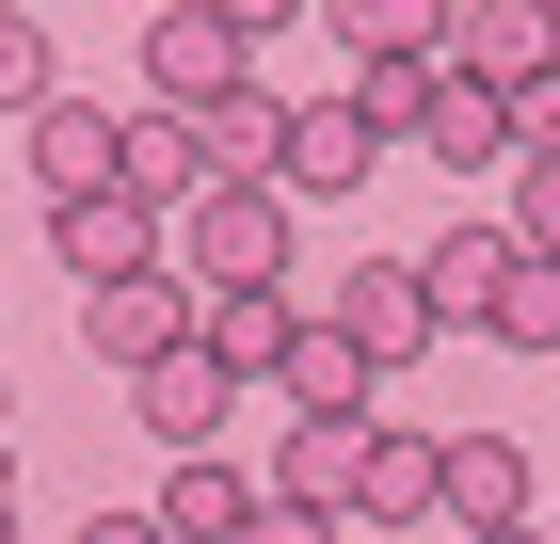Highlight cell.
<instances>
[{"label": "cell", "mask_w": 560, "mask_h": 544, "mask_svg": "<svg viewBox=\"0 0 560 544\" xmlns=\"http://www.w3.org/2000/svg\"><path fill=\"white\" fill-rule=\"evenodd\" d=\"M176 224H192V289H272L289 273V193L272 176H209Z\"/></svg>", "instance_id": "cell-1"}, {"label": "cell", "mask_w": 560, "mask_h": 544, "mask_svg": "<svg viewBox=\"0 0 560 544\" xmlns=\"http://www.w3.org/2000/svg\"><path fill=\"white\" fill-rule=\"evenodd\" d=\"M16 161H33L48 209H65V193H113V176H129V113H96V96H33V113H16Z\"/></svg>", "instance_id": "cell-2"}, {"label": "cell", "mask_w": 560, "mask_h": 544, "mask_svg": "<svg viewBox=\"0 0 560 544\" xmlns=\"http://www.w3.org/2000/svg\"><path fill=\"white\" fill-rule=\"evenodd\" d=\"M448 65L497 81V96L560 81V0H448Z\"/></svg>", "instance_id": "cell-3"}, {"label": "cell", "mask_w": 560, "mask_h": 544, "mask_svg": "<svg viewBox=\"0 0 560 544\" xmlns=\"http://www.w3.org/2000/svg\"><path fill=\"white\" fill-rule=\"evenodd\" d=\"M144 96H161V113H209V96H241V33H224L209 0H161V16H144Z\"/></svg>", "instance_id": "cell-4"}, {"label": "cell", "mask_w": 560, "mask_h": 544, "mask_svg": "<svg viewBox=\"0 0 560 544\" xmlns=\"http://www.w3.org/2000/svg\"><path fill=\"white\" fill-rule=\"evenodd\" d=\"M224 401H241V369H224L209 336H176V352H144V369H129V417L161 432V449H209Z\"/></svg>", "instance_id": "cell-5"}, {"label": "cell", "mask_w": 560, "mask_h": 544, "mask_svg": "<svg viewBox=\"0 0 560 544\" xmlns=\"http://www.w3.org/2000/svg\"><path fill=\"white\" fill-rule=\"evenodd\" d=\"M337 336L369 352V369H417L432 336H448V321H432V289H417V256H369V273H337Z\"/></svg>", "instance_id": "cell-6"}, {"label": "cell", "mask_w": 560, "mask_h": 544, "mask_svg": "<svg viewBox=\"0 0 560 544\" xmlns=\"http://www.w3.org/2000/svg\"><path fill=\"white\" fill-rule=\"evenodd\" d=\"M81 336L113 352V369L176 352V336H192V273H96V289H81Z\"/></svg>", "instance_id": "cell-7"}, {"label": "cell", "mask_w": 560, "mask_h": 544, "mask_svg": "<svg viewBox=\"0 0 560 544\" xmlns=\"http://www.w3.org/2000/svg\"><path fill=\"white\" fill-rule=\"evenodd\" d=\"M432 512L448 529H528V449L513 432H448L432 449Z\"/></svg>", "instance_id": "cell-8"}, {"label": "cell", "mask_w": 560, "mask_h": 544, "mask_svg": "<svg viewBox=\"0 0 560 544\" xmlns=\"http://www.w3.org/2000/svg\"><path fill=\"white\" fill-rule=\"evenodd\" d=\"M48 256H65V273H161V209H144L129 176H113V193H65V209H48Z\"/></svg>", "instance_id": "cell-9"}, {"label": "cell", "mask_w": 560, "mask_h": 544, "mask_svg": "<svg viewBox=\"0 0 560 544\" xmlns=\"http://www.w3.org/2000/svg\"><path fill=\"white\" fill-rule=\"evenodd\" d=\"M369 161H385V128L352 113V96H320V113H289V144H272V193L304 209V193H352Z\"/></svg>", "instance_id": "cell-10"}, {"label": "cell", "mask_w": 560, "mask_h": 544, "mask_svg": "<svg viewBox=\"0 0 560 544\" xmlns=\"http://www.w3.org/2000/svg\"><path fill=\"white\" fill-rule=\"evenodd\" d=\"M192 336H209L241 384H272V369H289V336H304V304H289V273H272V289H192Z\"/></svg>", "instance_id": "cell-11"}, {"label": "cell", "mask_w": 560, "mask_h": 544, "mask_svg": "<svg viewBox=\"0 0 560 544\" xmlns=\"http://www.w3.org/2000/svg\"><path fill=\"white\" fill-rule=\"evenodd\" d=\"M513 224H448V241L417 256V289H432V321H497V289H513Z\"/></svg>", "instance_id": "cell-12"}, {"label": "cell", "mask_w": 560, "mask_h": 544, "mask_svg": "<svg viewBox=\"0 0 560 544\" xmlns=\"http://www.w3.org/2000/svg\"><path fill=\"white\" fill-rule=\"evenodd\" d=\"M144 512H161L176 544H241V529H257V481H241L224 449H176V481H161Z\"/></svg>", "instance_id": "cell-13"}, {"label": "cell", "mask_w": 560, "mask_h": 544, "mask_svg": "<svg viewBox=\"0 0 560 544\" xmlns=\"http://www.w3.org/2000/svg\"><path fill=\"white\" fill-rule=\"evenodd\" d=\"M432 65H448V48H432ZM417 144H432L448 176H465V161H513V96L448 65V81H432V113H417Z\"/></svg>", "instance_id": "cell-14"}, {"label": "cell", "mask_w": 560, "mask_h": 544, "mask_svg": "<svg viewBox=\"0 0 560 544\" xmlns=\"http://www.w3.org/2000/svg\"><path fill=\"white\" fill-rule=\"evenodd\" d=\"M352 464H369V417H289V449H272V497L352 512Z\"/></svg>", "instance_id": "cell-15"}, {"label": "cell", "mask_w": 560, "mask_h": 544, "mask_svg": "<svg viewBox=\"0 0 560 544\" xmlns=\"http://www.w3.org/2000/svg\"><path fill=\"white\" fill-rule=\"evenodd\" d=\"M272 384H289V417H369V384H385V369H369V352H352L337 321H304V336H289V369H272Z\"/></svg>", "instance_id": "cell-16"}, {"label": "cell", "mask_w": 560, "mask_h": 544, "mask_svg": "<svg viewBox=\"0 0 560 544\" xmlns=\"http://www.w3.org/2000/svg\"><path fill=\"white\" fill-rule=\"evenodd\" d=\"M352 512H369V529H432V432H385V417H369V464H352Z\"/></svg>", "instance_id": "cell-17"}, {"label": "cell", "mask_w": 560, "mask_h": 544, "mask_svg": "<svg viewBox=\"0 0 560 544\" xmlns=\"http://www.w3.org/2000/svg\"><path fill=\"white\" fill-rule=\"evenodd\" d=\"M192 144H209V176H272V144H289V96H209V113H192Z\"/></svg>", "instance_id": "cell-18"}, {"label": "cell", "mask_w": 560, "mask_h": 544, "mask_svg": "<svg viewBox=\"0 0 560 544\" xmlns=\"http://www.w3.org/2000/svg\"><path fill=\"white\" fill-rule=\"evenodd\" d=\"M129 193H144V209H192V193H209V144H192V113H144V128H129Z\"/></svg>", "instance_id": "cell-19"}, {"label": "cell", "mask_w": 560, "mask_h": 544, "mask_svg": "<svg viewBox=\"0 0 560 544\" xmlns=\"http://www.w3.org/2000/svg\"><path fill=\"white\" fill-rule=\"evenodd\" d=\"M320 16H337L352 65H385V48H448V0H320Z\"/></svg>", "instance_id": "cell-20"}, {"label": "cell", "mask_w": 560, "mask_h": 544, "mask_svg": "<svg viewBox=\"0 0 560 544\" xmlns=\"http://www.w3.org/2000/svg\"><path fill=\"white\" fill-rule=\"evenodd\" d=\"M432 81H448L432 48H385V65H352V113L385 128V144H417V113H432Z\"/></svg>", "instance_id": "cell-21"}, {"label": "cell", "mask_w": 560, "mask_h": 544, "mask_svg": "<svg viewBox=\"0 0 560 544\" xmlns=\"http://www.w3.org/2000/svg\"><path fill=\"white\" fill-rule=\"evenodd\" d=\"M480 336H513V352H560V256H513V289H497V321Z\"/></svg>", "instance_id": "cell-22"}, {"label": "cell", "mask_w": 560, "mask_h": 544, "mask_svg": "<svg viewBox=\"0 0 560 544\" xmlns=\"http://www.w3.org/2000/svg\"><path fill=\"white\" fill-rule=\"evenodd\" d=\"M33 96H65V81H48V16L0 0V113H33Z\"/></svg>", "instance_id": "cell-23"}, {"label": "cell", "mask_w": 560, "mask_h": 544, "mask_svg": "<svg viewBox=\"0 0 560 544\" xmlns=\"http://www.w3.org/2000/svg\"><path fill=\"white\" fill-rule=\"evenodd\" d=\"M513 241L560 256V144H528V161H513Z\"/></svg>", "instance_id": "cell-24"}, {"label": "cell", "mask_w": 560, "mask_h": 544, "mask_svg": "<svg viewBox=\"0 0 560 544\" xmlns=\"http://www.w3.org/2000/svg\"><path fill=\"white\" fill-rule=\"evenodd\" d=\"M241 544H337V512H304V497H257V529Z\"/></svg>", "instance_id": "cell-25"}, {"label": "cell", "mask_w": 560, "mask_h": 544, "mask_svg": "<svg viewBox=\"0 0 560 544\" xmlns=\"http://www.w3.org/2000/svg\"><path fill=\"white\" fill-rule=\"evenodd\" d=\"M528 144H560V81H528V96H513V161H528Z\"/></svg>", "instance_id": "cell-26"}, {"label": "cell", "mask_w": 560, "mask_h": 544, "mask_svg": "<svg viewBox=\"0 0 560 544\" xmlns=\"http://www.w3.org/2000/svg\"><path fill=\"white\" fill-rule=\"evenodd\" d=\"M209 16H224V33H241V48H257V33H289L304 0H209Z\"/></svg>", "instance_id": "cell-27"}, {"label": "cell", "mask_w": 560, "mask_h": 544, "mask_svg": "<svg viewBox=\"0 0 560 544\" xmlns=\"http://www.w3.org/2000/svg\"><path fill=\"white\" fill-rule=\"evenodd\" d=\"M81 544H176V529H161V512H96Z\"/></svg>", "instance_id": "cell-28"}, {"label": "cell", "mask_w": 560, "mask_h": 544, "mask_svg": "<svg viewBox=\"0 0 560 544\" xmlns=\"http://www.w3.org/2000/svg\"><path fill=\"white\" fill-rule=\"evenodd\" d=\"M465 544H545V529H465Z\"/></svg>", "instance_id": "cell-29"}, {"label": "cell", "mask_w": 560, "mask_h": 544, "mask_svg": "<svg viewBox=\"0 0 560 544\" xmlns=\"http://www.w3.org/2000/svg\"><path fill=\"white\" fill-rule=\"evenodd\" d=\"M0 417H16V384H0Z\"/></svg>", "instance_id": "cell-30"}, {"label": "cell", "mask_w": 560, "mask_h": 544, "mask_svg": "<svg viewBox=\"0 0 560 544\" xmlns=\"http://www.w3.org/2000/svg\"><path fill=\"white\" fill-rule=\"evenodd\" d=\"M0 544H16V512H0Z\"/></svg>", "instance_id": "cell-31"}, {"label": "cell", "mask_w": 560, "mask_h": 544, "mask_svg": "<svg viewBox=\"0 0 560 544\" xmlns=\"http://www.w3.org/2000/svg\"><path fill=\"white\" fill-rule=\"evenodd\" d=\"M0 512H16V497H0Z\"/></svg>", "instance_id": "cell-32"}]
</instances>
